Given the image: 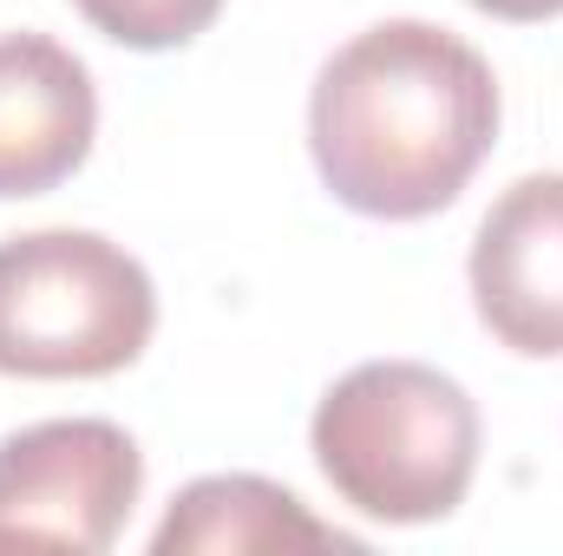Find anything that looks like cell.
<instances>
[{
    "label": "cell",
    "instance_id": "3",
    "mask_svg": "<svg viewBox=\"0 0 563 556\" xmlns=\"http://www.w3.org/2000/svg\"><path fill=\"white\" fill-rule=\"evenodd\" d=\"M157 334V288L99 230H33L0 243V374L106 380Z\"/></svg>",
    "mask_w": 563,
    "mask_h": 556
},
{
    "label": "cell",
    "instance_id": "2",
    "mask_svg": "<svg viewBox=\"0 0 563 556\" xmlns=\"http://www.w3.org/2000/svg\"><path fill=\"white\" fill-rule=\"evenodd\" d=\"M308 452L347 511L374 524H439L478 478V407L426 360H367L321 393Z\"/></svg>",
    "mask_w": 563,
    "mask_h": 556
},
{
    "label": "cell",
    "instance_id": "7",
    "mask_svg": "<svg viewBox=\"0 0 563 556\" xmlns=\"http://www.w3.org/2000/svg\"><path fill=\"white\" fill-rule=\"evenodd\" d=\"M157 556H256V551H361V537L321 524L288 485L256 471L197 478L170 498L164 524L151 531Z\"/></svg>",
    "mask_w": 563,
    "mask_h": 556
},
{
    "label": "cell",
    "instance_id": "6",
    "mask_svg": "<svg viewBox=\"0 0 563 556\" xmlns=\"http://www.w3.org/2000/svg\"><path fill=\"white\" fill-rule=\"evenodd\" d=\"M99 138V86L53 33H0V203L59 190Z\"/></svg>",
    "mask_w": 563,
    "mask_h": 556
},
{
    "label": "cell",
    "instance_id": "1",
    "mask_svg": "<svg viewBox=\"0 0 563 556\" xmlns=\"http://www.w3.org/2000/svg\"><path fill=\"white\" fill-rule=\"evenodd\" d=\"M498 119V73L472 40L432 20H380L314 73L308 157L354 216L420 223L478 177Z\"/></svg>",
    "mask_w": 563,
    "mask_h": 556
},
{
    "label": "cell",
    "instance_id": "4",
    "mask_svg": "<svg viewBox=\"0 0 563 556\" xmlns=\"http://www.w3.org/2000/svg\"><path fill=\"white\" fill-rule=\"evenodd\" d=\"M144 491L139 438L112 419H40L0 438V551L99 556Z\"/></svg>",
    "mask_w": 563,
    "mask_h": 556
},
{
    "label": "cell",
    "instance_id": "5",
    "mask_svg": "<svg viewBox=\"0 0 563 556\" xmlns=\"http://www.w3.org/2000/svg\"><path fill=\"white\" fill-rule=\"evenodd\" d=\"M472 308L525 360H563V170L518 177L472 236Z\"/></svg>",
    "mask_w": 563,
    "mask_h": 556
},
{
    "label": "cell",
    "instance_id": "8",
    "mask_svg": "<svg viewBox=\"0 0 563 556\" xmlns=\"http://www.w3.org/2000/svg\"><path fill=\"white\" fill-rule=\"evenodd\" d=\"M106 40L132 46V53H170V46H190L217 13L223 0H73Z\"/></svg>",
    "mask_w": 563,
    "mask_h": 556
},
{
    "label": "cell",
    "instance_id": "9",
    "mask_svg": "<svg viewBox=\"0 0 563 556\" xmlns=\"http://www.w3.org/2000/svg\"><path fill=\"white\" fill-rule=\"evenodd\" d=\"M478 13H492V20H511V26H538V20H558L563 0H472Z\"/></svg>",
    "mask_w": 563,
    "mask_h": 556
}]
</instances>
